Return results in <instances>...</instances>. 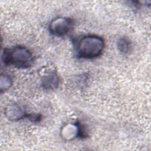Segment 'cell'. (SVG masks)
<instances>
[{
    "label": "cell",
    "mask_w": 151,
    "mask_h": 151,
    "mask_svg": "<svg viewBox=\"0 0 151 151\" xmlns=\"http://www.w3.org/2000/svg\"><path fill=\"white\" fill-rule=\"evenodd\" d=\"M73 25V21L70 18L58 17L51 21L49 25V29L53 35L60 37L70 32Z\"/></svg>",
    "instance_id": "3957f363"
},
{
    "label": "cell",
    "mask_w": 151,
    "mask_h": 151,
    "mask_svg": "<svg viewBox=\"0 0 151 151\" xmlns=\"http://www.w3.org/2000/svg\"><path fill=\"white\" fill-rule=\"evenodd\" d=\"M6 117L11 120H18L24 117H28L25 110L18 104H9L5 109Z\"/></svg>",
    "instance_id": "5b68a950"
},
{
    "label": "cell",
    "mask_w": 151,
    "mask_h": 151,
    "mask_svg": "<svg viewBox=\"0 0 151 151\" xmlns=\"http://www.w3.org/2000/svg\"><path fill=\"white\" fill-rule=\"evenodd\" d=\"M131 47V42L129 38L123 37L119 39L117 42V48L120 52L126 54L130 51Z\"/></svg>",
    "instance_id": "52a82bcc"
},
{
    "label": "cell",
    "mask_w": 151,
    "mask_h": 151,
    "mask_svg": "<svg viewBox=\"0 0 151 151\" xmlns=\"http://www.w3.org/2000/svg\"><path fill=\"white\" fill-rule=\"evenodd\" d=\"M2 60L6 65L25 68L32 64L34 59L32 54L28 48L22 46H16L4 49L2 54Z\"/></svg>",
    "instance_id": "7a4b0ae2"
},
{
    "label": "cell",
    "mask_w": 151,
    "mask_h": 151,
    "mask_svg": "<svg viewBox=\"0 0 151 151\" xmlns=\"http://www.w3.org/2000/svg\"><path fill=\"white\" fill-rule=\"evenodd\" d=\"M12 81L11 77L6 74L1 75V90H6L10 88V87L12 86Z\"/></svg>",
    "instance_id": "ba28073f"
},
{
    "label": "cell",
    "mask_w": 151,
    "mask_h": 151,
    "mask_svg": "<svg viewBox=\"0 0 151 151\" xmlns=\"http://www.w3.org/2000/svg\"><path fill=\"white\" fill-rule=\"evenodd\" d=\"M104 48V41L97 35H88L78 40L76 44L77 55L82 58L93 59L101 55Z\"/></svg>",
    "instance_id": "6da1fadb"
},
{
    "label": "cell",
    "mask_w": 151,
    "mask_h": 151,
    "mask_svg": "<svg viewBox=\"0 0 151 151\" xmlns=\"http://www.w3.org/2000/svg\"><path fill=\"white\" fill-rule=\"evenodd\" d=\"M59 83V78L55 71H51L44 74L41 79V84L46 90H54L56 88Z\"/></svg>",
    "instance_id": "8992f818"
},
{
    "label": "cell",
    "mask_w": 151,
    "mask_h": 151,
    "mask_svg": "<svg viewBox=\"0 0 151 151\" xmlns=\"http://www.w3.org/2000/svg\"><path fill=\"white\" fill-rule=\"evenodd\" d=\"M61 136L65 140H71L77 136H83V132L78 123H68L63 127Z\"/></svg>",
    "instance_id": "277c9868"
}]
</instances>
